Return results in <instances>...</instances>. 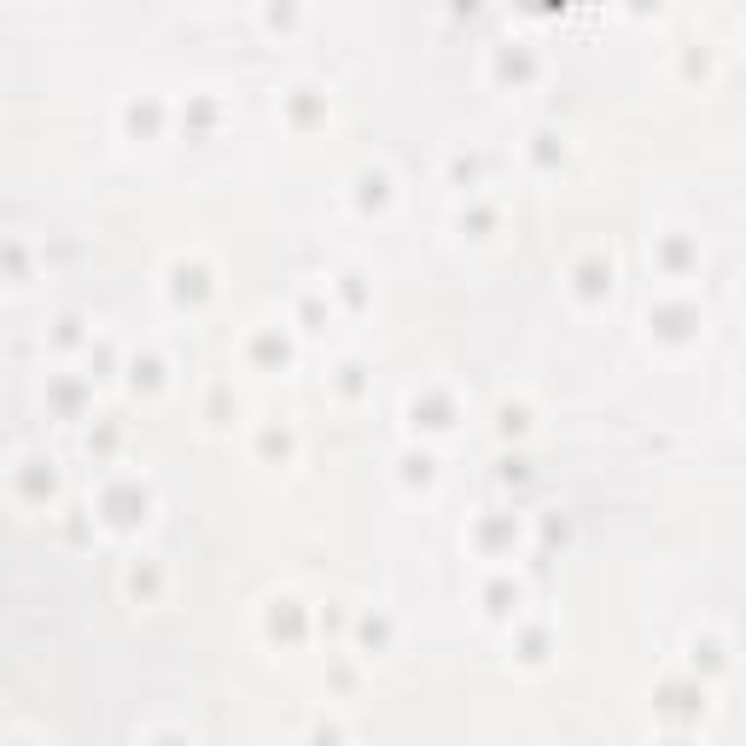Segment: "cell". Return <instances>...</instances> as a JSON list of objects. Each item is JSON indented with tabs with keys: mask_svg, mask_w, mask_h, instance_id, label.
I'll return each instance as SVG.
<instances>
[{
	"mask_svg": "<svg viewBox=\"0 0 746 746\" xmlns=\"http://www.w3.org/2000/svg\"><path fill=\"white\" fill-rule=\"evenodd\" d=\"M198 7H205V0H198Z\"/></svg>",
	"mask_w": 746,
	"mask_h": 746,
	"instance_id": "cell-19",
	"label": "cell"
},
{
	"mask_svg": "<svg viewBox=\"0 0 746 746\" xmlns=\"http://www.w3.org/2000/svg\"><path fill=\"white\" fill-rule=\"evenodd\" d=\"M706 333V321L688 310V303H665V310H648V338H683V345H694V338Z\"/></svg>",
	"mask_w": 746,
	"mask_h": 746,
	"instance_id": "cell-8",
	"label": "cell"
},
{
	"mask_svg": "<svg viewBox=\"0 0 746 746\" xmlns=\"http://www.w3.org/2000/svg\"><path fill=\"white\" fill-rule=\"evenodd\" d=\"M94 449H99V455H111V449H117V432H111V426L88 432V455H94Z\"/></svg>",
	"mask_w": 746,
	"mask_h": 746,
	"instance_id": "cell-18",
	"label": "cell"
},
{
	"mask_svg": "<svg viewBox=\"0 0 746 746\" xmlns=\"http://www.w3.org/2000/svg\"><path fill=\"white\" fill-rule=\"evenodd\" d=\"M688 671H694V676H700V671L718 676V671H729V653H723L711 636H694V641H688Z\"/></svg>",
	"mask_w": 746,
	"mask_h": 746,
	"instance_id": "cell-14",
	"label": "cell"
},
{
	"mask_svg": "<svg viewBox=\"0 0 746 746\" xmlns=\"http://www.w3.org/2000/svg\"><path fill=\"white\" fill-rule=\"evenodd\" d=\"M507 648H519V671H542L549 665V648H554V636H549V624H531V618H514V636H507Z\"/></svg>",
	"mask_w": 746,
	"mask_h": 746,
	"instance_id": "cell-6",
	"label": "cell"
},
{
	"mask_svg": "<svg viewBox=\"0 0 746 746\" xmlns=\"http://www.w3.org/2000/svg\"><path fill=\"white\" fill-rule=\"evenodd\" d=\"M7 286H12V292H24V286H29V245H24V233H12V240H7Z\"/></svg>",
	"mask_w": 746,
	"mask_h": 746,
	"instance_id": "cell-15",
	"label": "cell"
},
{
	"mask_svg": "<svg viewBox=\"0 0 746 746\" xmlns=\"http://www.w3.org/2000/svg\"><path fill=\"white\" fill-rule=\"evenodd\" d=\"M88 345H94V333H82V321H76V315H59V321H53V350H59V356L88 350Z\"/></svg>",
	"mask_w": 746,
	"mask_h": 746,
	"instance_id": "cell-16",
	"label": "cell"
},
{
	"mask_svg": "<svg viewBox=\"0 0 746 746\" xmlns=\"http://www.w3.org/2000/svg\"><path fill=\"white\" fill-rule=\"evenodd\" d=\"M484 618H496V624H514L519 613H525V589H519V578H496V583H484Z\"/></svg>",
	"mask_w": 746,
	"mask_h": 746,
	"instance_id": "cell-10",
	"label": "cell"
},
{
	"mask_svg": "<svg viewBox=\"0 0 746 746\" xmlns=\"http://www.w3.org/2000/svg\"><path fill=\"white\" fill-rule=\"evenodd\" d=\"M7 496H12L19 514H47V507L59 502L53 461H47L41 449H19V455H12V467H7Z\"/></svg>",
	"mask_w": 746,
	"mask_h": 746,
	"instance_id": "cell-2",
	"label": "cell"
},
{
	"mask_svg": "<svg viewBox=\"0 0 746 746\" xmlns=\"http://www.w3.org/2000/svg\"><path fill=\"white\" fill-rule=\"evenodd\" d=\"M356 205H362V216L385 210V205H392V176H385V169H362V181H356Z\"/></svg>",
	"mask_w": 746,
	"mask_h": 746,
	"instance_id": "cell-13",
	"label": "cell"
},
{
	"mask_svg": "<svg viewBox=\"0 0 746 746\" xmlns=\"http://www.w3.org/2000/svg\"><path fill=\"white\" fill-rule=\"evenodd\" d=\"M123 373H129V392H164V362L152 350H134V356H123Z\"/></svg>",
	"mask_w": 746,
	"mask_h": 746,
	"instance_id": "cell-12",
	"label": "cell"
},
{
	"mask_svg": "<svg viewBox=\"0 0 746 746\" xmlns=\"http://www.w3.org/2000/svg\"><path fill=\"white\" fill-rule=\"evenodd\" d=\"M303 636H310V618L298 613V601L292 595L268 601V641L275 648H303Z\"/></svg>",
	"mask_w": 746,
	"mask_h": 746,
	"instance_id": "cell-7",
	"label": "cell"
},
{
	"mask_svg": "<svg viewBox=\"0 0 746 746\" xmlns=\"http://www.w3.org/2000/svg\"><path fill=\"white\" fill-rule=\"evenodd\" d=\"M164 298H169V310H181V315H198L216 298V268L205 263V251H186V257L169 263Z\"/></svg>",
	"mask_w": 746,
	"mask_h": 746,
	"instance_id": "cell-3",
	"label": "cell"
},
{
	"mask_svg": "<svg viewBox=\"0 0 746 746\" xmlns=\"http://www.w3.org/2000/svg\"><path fill=\"white\" fill-rule=\"evenodd\" d=\"M571 292H578L583 303H595V298H613V263H601V257H589L571 268Z\"/></svg>",
	"mask_w": 746,
	"mask_h": 746,
	"instance_id": "cell-11",
	"label": "cell"
},
{
	"mask_svg": "<svg viewBox=\"0 0 746 746\" xmlns=\"http://www.w3.org/2000/svg\"><path fill=\"white\" fill-rule=\"evenodd\" d=\"M392 641H397L392 613H362V618H356V653H362V659H385V653H392Z\"/></svg>",
	"mask_w": 746,
	"mask_h": 746,
	"instance_id": "cell-9",
	"label": "cell"
},
{
	"mask_svg": "<svg viewBox=\"0 0 746 746\" xmlns=\"http://www.w3.org/2000/svg\"><path fill=\"white\" fill-rule=\"evenodd\" d=\"M152 519V484L134 472H106L94 490V525L111 537H134Z\"/></svg>",
	"mask_w": 746,
	"mask_h": 746,
	"instance_id": "cell-1",
	"label": "cell"
},
{
	"mask_svg": "<svg viewBox=\"0 0 746 746\" xmlns=\"http://www.w3.org/2000/svg\"><path fill=\"white\" fill-rule=\"evenodd\" d=\"M164 566H158V554H129V566H123V595L134 606H158L164 601Z\"/></svg>",
	"mask_w": 746,
	"mask_h": 746,
	"instance_id": "cell-5",
	"label": "cell"
},
{
	"mask_svg": "<svg viewBox=\"0 0 746 746\" xmlns=\"http://www.w3.org/2000/svg\"><path fill=\"white\" fill-rule=\"evenodd\" d=\"M688 257H694V245L683 240V228H665V263H671L665 275H671V280H676V275H683V268H688Z\"/></svg>",
	"mask_w": 746,
	"mask_h": 746,
	"instance_id": "cell-17",
	"label": "cell"
},
{
	"mask_svg": "<svg viewBox=\"0 0 746 746\" xmlns=\"http://www.w3.org/2000/svg\"><path fill=\"white\" fill-rule=\"evenodd\" d=\"M169 99H158V94H129L123 99V111H117V134H123L129 146H158L164 141V129H169Z\"/></svg>",
	"mask_w": 746,
	"mask_h": 746,
	"instance_id": "cell-4",
	"label": "cell"
}]
</instances>
